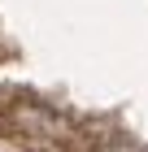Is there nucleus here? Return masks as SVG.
Masks as SVG:
<instances>
[{
	"label": "nucleus",
	"mask_w": 148,
	"mask_h": 152,
	"mask_svg": "<svg viewBox=\"0 0 148 152\" xmlns=\"http://www.w3.org/2000/svg\"><path fill=\"white\" fill-rule=\"evenodd\" d=\"M109 152H135V148H109Z\"/></svg>",
	"instance_id": "nucleus-1"
}]
</instances>
